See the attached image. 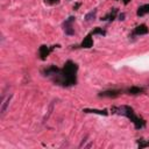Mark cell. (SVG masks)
<instances>
[{"instance_id":"obj_2","label":"cell","mask_w":149,"mask_h":149,"mask_svg":"<svg viewBox=\"0 0 149 149\" xmlns=\"http://www.w3.org/2000/svg\"><path fill=\"white\" fill-rule=\"evenodd\" d=\"M112 112L113 113H116V114H120V115H123V116H127L128 119H130V121L134 123L135 128L136 129H140V128H143L146 126V121L139 116L135 115V112L132 107L129 106H120V107H113L112 108Z\"/></svg>"},{"instance_id":"obj_9","label":"cell","mask_w":149,"mask_h":149,"mask_svg":"<svg viewBox=\"0 0 149 149\" xmlns=\"http://www.w3.org/2000/svg\"><path fill=\"white\" fill-rule=\"evenodd\" d=\"M116 13H118V9L116 8H113L106 16H104L101 20H104V21H106V20H109V21H113L114 19H115V15H116Z\"/></svg>"},{"instance_id":"obj_5","label":"cell","mask_w":149,"mask_h":149,"mask_svg":"<svg viewBox=\"0 0 149 149\" xmlns=\"http://www.w3.org/2000/svg\"><path fill=\"white\" fill-rule=\"evenodd\" d=\"M120 93H121V91H119V90H109V91H104V92H101L99 95H100V97H107V98H115V97H118Z\"/></svg>"},{"instance_id":"obj_10","label":"cell","mask_w":149,"mask_h":149,"mask_svg":"<svg viewBox=\"0 0 149 149\" xmlns=\"http://www.w3.org/2000/svg\"><path fill=\"white\" fill-rule=\"evenodd\" d=\"M148 13H149V5H143V6L139 7V9H137V12H136V14H137L139 16H142V15L148 14Z\"/></svg>"},{"instance_id":"obj_1","label":"cell","mask_w":149,"mask_h":149,"mask_svg":"<svg viewBox=\"0 0 149 149\" xmlns=\"http://www.w3.org/2000/svg\"><path fill=\"white\" fill-rule=\"evenodd\" d=\"M78 70V65L72 62V61H68L64 64L63 69H57L56 72L51 76L54 83H56L57 85L61 86H72L77 83V73Z\"/></svg>"},{"instance_id":"obj_12","label":"cell","mask_w":149,"mask_h":149,"mask_svg":"<svg viewBox=\"0 0 149 149\" xmlns=\"http://www.w3.org/2000/svg\"><path fill=\"white\" fill-rule=\"evenodd\" d=\"M83 112H85V113H95V114H100V115H107V114H108L106 109L100 111V109H90V108H85V109H83Z\"/></svg>"},{"instance_id":"obj_13","label":"cell","mask_w":149,"mask_h":149,"mask_svg":"<svg viewBox=\"0 0 149 149\" xmlns=\"http://www.w3.org/2000/svg\"><path fill=\"white\" fill-rule=\"evenodd\" d=\"M95 15H97V9H93V10L88 12V13L85 15V21H86V22H90V21L94 20V19H95Z\"/></svg>"},{"instance_id":"obj_18","label":"cell","mask_w":149,"mask_h":149,"mask_svg":"<svg viewBox=\"0 0 149 149\" xmlns=\"http://www.w3.org/2000/svg\"><path fill=\"white\" fill-rule=\"evenodd\" d=\"M79 6H80V3H77V5H76V6H74V7H73V8H74V10H76V9H77V8H78V7H79Z\"/></svg>"},{"instance_id":"obj_8","label":"cell","mask_w":149,"mask_h":149,"mask_svg":"<svg viewBox=\"0 0 149 149\" xmlns=\"http://www.w3.org/2000/svg\"><path fill=\"white\" fill-rule=\"evenodd\" d=\"M92 45H93V40H92L91 35H87V36L84 38V41L81 42V44H80L81 48H91Z\"/></svg>"},{"instance_id":"obj_19","label":"cell","mask_w":149,"mask_h":149,"mask_svg":"<svg viewBox=\"0 0 149 149\" xmlns=\"http://www.w3.org/2000/svg\"><path fill=\"white\" fill-rule=\"evenodd\" d=\"M129 1H130V0H123V2H125V3H126V5H127V3H128V2H129Z\"/></svg>"},{"instance_id":"obj_15","label":"cell","mask_w":149,"mask_h":149,"mask_svg":"<svg viewBox=\"0 0 149 149\" xmlns=\"http://www.w3.org/2000/svg\"><path fill=\"white\" fill-rule=\"evenodd\" d=\"M94 34H99V35H105L106 34V31L102 29V28H99V27H97L92 33H91V35H94Z\"/></svg>"},{"instance_id":"obj_7","label":"cell","mask_w":149,"mask_h":149,"mask_svg":"<svg viewBox=\"0 0 149 149\" xmlns=\"http://www.w3.org/2000/svg\"><path fill=\"white\" fill-rule=\"evenodd\" d=\"M134 34L136 35H144L148 34V27L146 24H140L134 29Z\"/></svg>"},{"instance_id":"obj_11","label":"cell","mask_w":149,"mask_h":149,"mask_svg":"<svg viewBox=\"0 0 149 149\" xmlns=\"http://www.w3.org/2000/svg\"><path fill=\"white\" fill-rule=\"evenodd\" d=\"M127 92H128L129 94L136 95V94H140V93H142V92H143V88H141V87H137V86H132L130 88H128V90H127Z\"/></svg>"},{"instance_id":"obj_16","label":"cell","mask_w":149,"mask_h":149,"mask_svg":"<svg viewBox=\"0 0 149 149\" xmlns=\"http://www.w3.org/2000/svg\"><path fill=\"white\" fill-rule=\"evenodd\" d=\"M45 1V3H48V5H55V3H57L59 0H44Z\"/></svg>"},{"instance_id":"obj_3","label":"cell","mask_w":149,"mask_h":149,"mask_svg":"<svg viewBox=\"0 0 149 149\" xmlns=\"http://www.w3.org/2000/svg\"><path fill=\"white\" fill-rule=\"evenodd\" d=\"M74 21V16H70L69 19H66L63 22V27H64V31L68 35H73L74 34V29L72 28V23Z\"/></svg>"},{"instance_id":"obj_6","label":"cell","mask_w":149,"mask_h":149,"mask_svg":"<svg viewBox=\"0 0 149 149\" xmlns=\"http://www.w3.org/2000/svg\"><path fill=\"white\" fill-rule=\"evenodd\" d=\"M12 98H13V94H9V95H8V97L2 101V104H1V108H0V113H1V115H3V114H5V112H6L7 107L9 106V102H10Z\"/></svg>"},{"instance_id":"obj_17","label":"cell","mask_w":149,"mask_h":149,"mask_svg":"<svg viewBox=\"0 0 149 149\" xmlns=\"http://www.w3.org/2000/svg\"><path fill=\"white\" fill-rule=\"evenodd\" d=\"M119 20H125V14H123V13H121V14L119 15Z\"/></svg>"},{"instance_id":"obj_14","label":"cell","mask_w":149,"mask_h":149,"mask_svg":"<svg viewBox=\"0 0 149 149\" xmlns=\"http://www.w3.org/2000/svg\"><path fill=\"white\" fill-rule=\"evenodd\" d=\"M137 143H139V148H140V149L146 148V147H149V141H144L143 139H140V140L137 141Z\"/></svg>"},{"instance_id":"obj_4","label":"cell","mask_w":149,"mask_h":149,"mask_svg":"<svg viewBox=\"0 0 149 149\" xmlns=\"http://www.w3.org/2000/svg\"><path fill=\"white\" fill-rule=\"evenodd\" d=\"M56 45H54V47H51V48H49V47H47V45H41L40 47V49H38V52H40V57H41V59H45L48 56H49V54H50V51L51 50H54V48H55Z\"/></svg>"}]
</instances>
